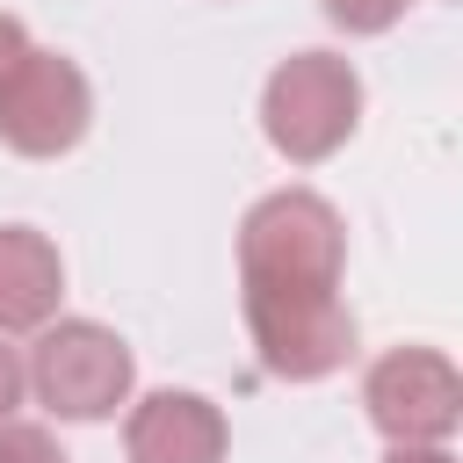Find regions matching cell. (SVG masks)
I'll use <instances>...</instances> for the list:
<instances>
[{
    "label": "cell",
    "mask_w": 463,
    "mask_h": 463,
    "mask_svg": "<svg viewBox=\"0 0 463 463\" xmlns=\"http://www.w3.org/2000/svg\"><path fill=\"white\" fill-rule=\"evenodd\" d=\"M22 51H29V29H22L14 14H0V72H7V65H14Z\"/></svg>",
    "instance_id": "obj_11"
},
{
    "label": "cell",
    "mask_w": 463,
    "mask_h": 463,
    "mask_svg": "<svg viewBox=\"0 0 463 463\" xmlns=\"http://www.w3.org/2000/svg\"><path fill=\"white\" fill-rule=\"evenodd\" d=\"M94 123V87L72 58L58 51H22L7 72H0V145L22 152V159H58L87 137Z\"/></svg>",
    "instance_id": "obj_4"
},
{
    "label": "cell",
    "mask_w": 463,
    "mask_h": 463,
    "mask_svg": "<svg viewBox=\"0 0 463 463\" xmlns=\"http://www.w3.org/2000/svg\"><path fill=\"white\" fill-rule=\"evenodd\" d=\"M65 297V260L43 232L29 224H0V340L7 333H36L58 318Z\"/></svg>",
    "instance_id": "obj_7"
},
{
    "label": "cell",
    "mask_w": 463,
    "mask_h": 463,
    "mask_svg": "<svg viewBox=\"0 0 463 463\" xmlns=\"http://www.w3.org/2000/svg\"><path fill=\"white\" fill-rule=\"evenodd\" d=\"M318 7H326V22L347 29V36H383L412 0H318Z\"/></svg>",
    "instance_id": "obj_9"
},
{
    "label": "cell",
    "mask_w": 463,
    "mask_h": 463,
    "mask_svg": "<svg viewBox=\"0 0 463 463\" xmlns=\"http://www.w3.org/2000/svg\"><path fill=\"white\" fill-rule=\"evenodd\" d=\"M0 463H72V456L58 449L51 427H36V420H0Z\"/></svg>",
    "instance_id": "obj_8"
},
{
    "label": "cell",
    "mask_w": 463,
    "mask_h": 463,
    "mask_svg": "<svg viewBox=\"0 0 463 463\" xmlns=\"http://www.w3.org/2000/svg\"><path fill=\"white\" fill-rule=\"evenodd\" d=\"M22 376H29L36 405H51L58 420H109L130 398L137 362H130L123 333H109L101 318H51V326H36Z\"/></svg>",
    "instance_id": "obj_3"
},
{
    "label": "cell",
    "mask_w": 463,
    "mask_h": 463,
    "mask_svg": "<svg viewBox=\"0 0 463 463\" xmlns=\"http://www.w3.org/2000/svg\"><path fill=\"white\" fill-rule=\"evenodd\" d=\"M347 282V232L340 210L311 188H275L239 224V304L268 376L318 383L354 362V311Z\"/></svg>",
    "instance_id": "obj_1"
},
{
    "label": "cell",
    "mask_w": 463,
    "mask_h": 463,
    "mask_svg": "<svg viewBox=\"0 0 463 463\" xmlns=\"http://www.w3.org/2000/svg\"><path fill=\"white\" fill-rule=\"evenodd\" d=\"M383 463H456V456H449V441H412V449H391Z\"/></svg>",
    "instance_id": "obj_12"
},
{
    "label": "cell",
    "mask_w": 463,
    "mask_h": 463,
    "mask_svg": "<svg viewBox=\"0 0 463 463\" xmlns=\"http://www.w3.org/2000/svg\"><path fill=\"white\" fill-rule=\"evenodd\" d=\"M362 412L391 449L412 441H456L463 427V376L441 347H391L362 376Z\"/></svg>",
    "instance_id": "obj_5"
},
{
    "label": "cell",
    "mask_w": 463,
    "mask_h": 463,
    "mask_svg": "<svg viewBox=\"0 0 463 463\" xmlns=\"http://www.w3.org/2000/svg\"><path fill=\"white\" fill-rule=\"evenodd\" d=\"M232 427L203 391H152L123 420V456L130 463H224Z\"/></svg>",
    "instance_id": "obj_6"
},
{
    "label": "cell",
    "mask_w": 463,
    "mask_h": 463,
    "mask_svg": "<svg viewBox=\"0 0 463 463\" xmlns=\"http://www.w3.org/2000/svg\"><path fill=\"white\" fill-rule=\"evenodd\" d=\"M22 391H29V376H22V354H14L7 340H0V420H14Z\"/></svg>",
    "instance_id": "obj_10"
},
{
    "label": "cell",
    "mask_w": 463,
    "mask_h": 463,
    "mask_svg": "<svg viewBox=\"0 0 463 463\" xmlns=\"http://www.w3.org/2000/svg\"><path fill=\"white\" fill-rule=\"evenodd\" d=\"M362 123V72L340 51H289L260 87V130L289 166L333 159Z\"/></svg>",
    "instance_id": "obj_2"
}]
</instances>
